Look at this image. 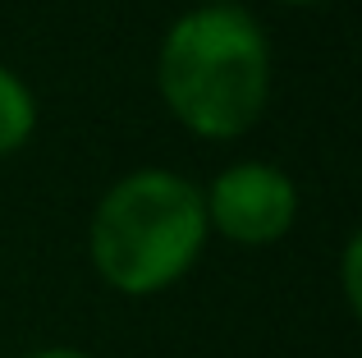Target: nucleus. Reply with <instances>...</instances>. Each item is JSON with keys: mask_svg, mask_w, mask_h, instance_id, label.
I'll return each mask as SVG.
<instances>
[{"mask_svg": "<svg viewBox=\"0 0 362 358\" xmlns=\"http://www.w3.org/2000/svg\"><path fill=\"white\" fill-rule=\"evenodd\" d=\"M33 120H37L33 92L0 64V156L14 152V147H23V138L33 134Z\"/></svg>", "mask_w": 362, "mask_h": 358, "instance_id": "obj_4", "label": "nucleus"}, {"mask_svg": "<svg viewBox=\"0 0 362 358\" xmlns=\"http://www.w3.org/2000/svg\"><path fill=\"white\" fill-rule=\"evenodd\" d=\"M271 88V55L252 14L206 5L184 14L160 46V92L202 138H239L257 125Z\"/></svg>", "mask_w": 362, "mask_h": 358, "instance_id": "obj_1", "label": "nucleus"}, {"mask_svg": "<svg viewBox=\"0 0 362 358\" xmlns=\"http://www.w3.org/2000/svg\"><path fill=\"white\" fill-rule=\"evenodd\" d=\"M289 5H312V0H289Z\"/></svg>", "mask_w": 362, "mask_h": 358, "instance_id": "obj_7", "label": "nucleus"}, {"mask_svg": "<svg viewBox=\"0 0 362 358\" xmlns=\"http://www.w3.org/2000/svg\"><path fill=\"white\" fill-rule=\"evenodd\" d=\"M206 202V221H216V230L234 243H271L293 225L298 212V193H293L289 175L262 161L230 166L211 184Z\"/></svg>", "mask_w": 362, "mask_h": 358, "instance_id": "obj_3", "label": "nucleus"}, {"mask_svg": "<svg viewBox=\"0 0 362 358\" xmlns=\"http://www.w3.org/2000/svg\"><path fill=\"white\" fill-rule=\"evenodd\" d=\"M28 358H88L78 350H42V354H28Z\"/></svg>", "mask_w": 362, "mask_h": 358, "instance_id": "obj_6", "label": "nucleus"}, {"mask_svg": "<svg viewBox=\"0 0 362 358\" xmlns=\"http://www.w3.org/2000/svg\"><path fill=\"white\" fill-rule=\"evenodd\" d=\"M206 239V202L188 179L138 171L119 179L92 216V262L124 294L175 285Z\"/></svg>", "mask_w": 362, "mask_h": 358, "instance_id": "obj_2", "label": "nucleus"}, {"mask_svg": "<svg viewBox=\"0 0 362 358\" xmlns=\"http://www.w3.org/2000/svg\"><path fill=\"white\" fill-rule=\"evenodd\" d=\"M344 280H349V299H358V239L349 243V258H344Z\"/></svg>", "mask_w": 362, "mask_h": 358, "instance_id": "obj_5", "label": "nucleus"}, {"mask_svg": "<svg viewBox=\"0 0 362 358\" xmlns=\"http://www.w3.org/2000/svg\"><path fill=\"white\" fill-rule=\"evenodd\" d=\"M206 5H225V0H206Z\"/></svg>", "mask_w": 362, "mask_h": 358, "instance_id": "obj_8", "label": "nucleus"}]
</instances>
